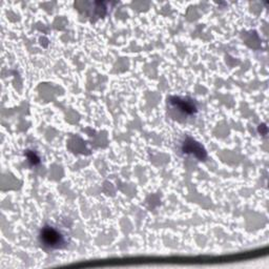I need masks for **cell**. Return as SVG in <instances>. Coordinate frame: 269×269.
Segmentation results:
<instances>
[{"label": "cell", "mask_w": 269, "mask_h": 269, "mask_svg": "<svg viewBox=\"0 0 269 269\" xmlns=\"http://www.w3.org/2000/svg\"><path fill=\"white\" fill-rule=\"evenodd\" d=\"M169 103L173 106L177 107L179 111H181L188 115L197 112V107L192 100L183 99V98H180V97H172L169 99Z\"/></svg>", "instance_id": "7a4b0ae2"}, {"label": "cell", "mask_w": 269, "mask_h": 269, "mask_svg": "<svg viewBox=\"0 0 269 269\" xmlns=\"http://www.w3.org/2000/svg\"><path fill=\"white\" fill-rule=\"evenodd\" d=\"M40 243L47 248L57 249L61 248L66 244V239L61 235V232L58 231L52 226L43 227L39 235Z\"/></svg>", "instance_id": "6da1fadb"}, {"label": "cell", "mask_w": 269, "mask_h": 269, "mask_svg": "<svg viewBox=\"0 0 269 269\" xmlns=\"http://www.w3.org/2000/svg\"><path fill=\"white\" fill-rule=\"evenodd\" d=\"M183 150H184V152H187V154H194L195 152V155L200 159H204L206 156L205 150L203 149V147L199 144V143H197L193 140L191 142L184 143Z\"/></svg>", "instance_id": "3957f363"}]
</instances>
